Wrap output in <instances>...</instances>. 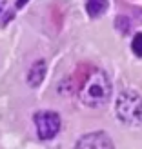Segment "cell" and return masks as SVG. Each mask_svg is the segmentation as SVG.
<instances>
[{
	"instance_id": "1",
	"label": "cell",
	"mask_w": 142,
	"mask_h": 149,
	"mask_svg": "<svg viewBox=\"0 0 142 149\" xmlns=\"http://www.w3.org/2000/svg\"><path fill=\"white\" fill-rule=\"evenodd\" d=\"M111 98V84L104 71H95L80 87V100L89 107H104Z\"/></svg>"
},
{
	"instance_id": "2",
	"label": "cell",
	"mask_w": 142,
	"mask_h": 149,
	"mask_svg": "<svg viewBox=\"0 0 142 149\" xmlns=\"http://www.w3.org/2000/svg\"><path fill=\"white\" fill-rule=\"evenodd\" d=\"M117 116L120 122L131 127H140L142 125V98L137 91L133 89H126L117 96Z\"/></svg>"
},
{
	"instance_id": "3",
	"label": "cell",
	"mask_w": 142,
	"mask_h": 149,
	"mask_svg": "<svg viewBox=\"0 0 142 149\" xmlns=\"http://www.w3.org/2000/svg\"><path fill=\"white\" fill-rule=\"evenodd\" d=\"M35 125L40 140H51L60 131V116L55 111H38L35 115Z\"/></svg>"
},
{
	"instance_id": "4",
	"label": "cell",
	"mask_w": 142,
	"mask_h": 149,
	"mask_svg": "<svg viewBox=\"0 0 142 149\" xmlns=\"http://www.w3.org/2000/svg\"><path fill=\"white\" fill-rule=\"evenodd\" d=\"M77 149H115V146H113V140L106 133L95 131L80 136L77 142Z\"/></svg>"
},
{
	"instance_id": "5",
	"label": "cell",
	"mask_w": 142,
	"mask_h": 149,
	"mask_svg": "<svg viewBox=\"0 0 142 149\" xmlns=\"http://www.w3.org/2000/svg\"><path fill=\"white\" fill-rule=\"evenodd\" d=\"M44 77H46V62H44V60L35 62V64L31 65V69H29V73H27V82H29V86H31V87H38V86L42 84Z\"/></svg>"
},
{
	"instance_id": "6",
	"label": "cell",
	"mask_w": 142,
	"mask_h": 149,
	"mask_svg": "<svg viewBox=\"0 0 142 149\" xmlns=\"http://www.w3.org/2000/svg\"><path fill=\"white\" fill-rule=\"evenodd\" d=\"M86 9L91 17H100V15L106 13V9H108V0H87Z\"/></svg>"
},
{
	"instance_id": "7",
	"label": "cell",
	"mask_w": 142,
	"mask_h": 149,
	"mask_svg": "<svg viewBox=\"0 0 142 149\" xmlns=\"http://www.w3.org/2000/svg\"><path fill=\"white\" fill-rule=\"evenodd\" d=\"M131 49L137 56H142V33H137L133 36V42H131Z\"/></svg>"
},
{
	"instance_id": "8",
	"label": "cell",
	"mask_w": 142,
	"mask_h": 149,
	"mask_svg": "<svg viewBox=\"0 0 142 149\" xmlns=\"http://www.w3.org/2000/svg\"><path fill=\"white\" fill-rule=\"evenodd\" d=\"M6 2H7V0H0V15H2L4 7H6Z\"/></svg>"
},
{
	"instance_id": "9",
	"label": "cell",
	"mask_w": 142,
	"mask_h": 149,
	"mask_svg": "<svg viewBox=\"0 0 142 149\" xmlns=\"http://www.w3.org/2000/svg\"><path fill=\"white\" fill-rule=\"evenodd\" d=\"M26 2H27V0H17V6H18V7H22Z\"/></svg>"
}]
</instances>
